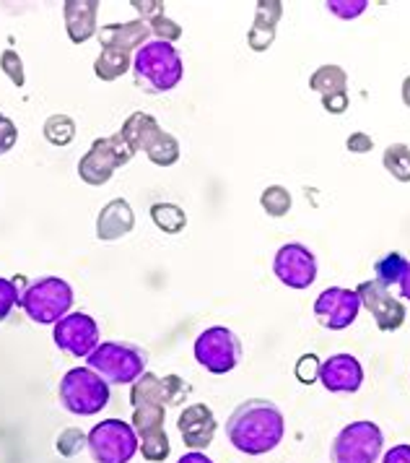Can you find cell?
Returning a JSON list of instances; mask_svg holds the SVG:
<instances>
[{
    "label": "cell",
    "instance_id": "obj_1",
    "mask_svg": "<svg viewBox=\"0 0 410 463\" xmlns=\"http://www.w3.org/2000/svg\"><path fill=\"white\" fill-rule=\"evenodd\" d=\"M284 411L267 399L242 401L226 421V438L245 456H266L275 450L284 440Z\"/></svg>",
    "mask_w": 410,
    "mask_h": 463
},
{
    "label": "cell",
    "instance_id": "obj_9",
    "mask_svg": "<svg viewBox=\"0 0 410 463\" xmlns=\"http://www.w3.org/2000/svg\"><path fill=\"white\" fill-rule=\"evenodd\" d=\"M195 359L208 373L226 375L242 362V341L226 326L205 328L203 334L195 338Z\"/></svg>",
    "mask_w": 410,
    "mask_h": 463
},
{
    "label": "cell",
    "instance_id": "obj_24",
    "mask_svg": "<svg viewBox=\"0 0 410 463\" xmlns=\"http://www.w3.org/2000/svg\"><path fill=\"white\" fill-rule=\"evenodd\" d=\"M408 269V260L400 253H387L385 258H379L374 263V274H377V281L382 287H392V284H400V279Z\"/></svg>",
    "mask_w": 410,
    "mask_h": 463
},
{
    "label": "cell",
    "instance_id": "obj_10",
    "mask_svg": "<svg viewBox=\"0 0 410 463\" xmlns=\"http://www.w3.org/2000/svg\"><path fill=\"white\" fill-rule=\"evenodd\" d=\"M133 154L135 151L127 146V141L120 133L109 136V138H99V141L91 144L89 154L81 159L79 175L89 185H104L115 175V169L123 167L133 159Z\"/></svg>",
    "mask_w": 410,
    "mask_h": 463
},
{
    "label": "cell",
    "instance_id": "obj_8",
    "mask_svg": "<svg viewBox=\"0 0 410 463\" xmlns=\"http://www.w3.org/2000/svg\"><path fill=\"white\" fill-rule=\"evenodd\" d=\"M89 453L94 463H130L141 440L133 424L123 420H104L89 432Z\"/></svg>",
    "mask_w": 410,
    "mask_h": 463
},
{
    "label": "cell",
    "instance_id": "obj_40",
    "mask_svg": "<svg viewBox=\"0 0 410 463\" xmlns=\"http://www.w3.org/2000/svg\"><path fill=\"white\" fill-rule=\"evenodd\" d=\"M177 463H213L205 453H200V450H192V453H185L182 458Z\"/></svg>",
    "mask_w": 410,
    "mask_h": 463
},
{
    "label": "cell",
    "instance_id": "obj_5",
    "mask_svg": "<svg viewBox=\"0 0 410 463\" xmlns=\"http://www.w3.org/2000/svg\"><path fill=\"white\" fill-rule=\"evenodd\" d=\"M19 305L29 320L50 326L65 317L73 307V289L70 284L61 276H44L40 281H32L23 292H21Z\"/></svg>",
    "mask_w": 410,
    "mask_h": 463
},
{
    "label": "cell",
    "instance_id": "obj_41",
    "mask_svg": "<svg viewBox=\"0 0 410 463\" xmlns=\"http://www.w3.org/2000/svg\"><path fill=\"white\" fill-rule=\"evenodd\" d=\"M400 297H405L410 302V260H408V269H405V274L400 279Z\"/></svg>",
    "mask_w": 410,
    "mask_h": 463
},
{
    "label": "cell",
    "instance_id": "obj_17",
    "mask_svg": "<svg viewBox=\"0 0 410 463\" xmlns=\"http://www.w3.org/2000/svg\"><path fill=\"white\" fill-rule=\"evenodd\" d=\"M151 34V26L148 22H130V24H109L102 26L99 32V40H102L104 50H120V52H138Z\"/></svg>",
    "mask_w": 410,
    "mask_h": 463
},
{
    "label": "cell",
    "instance_id": "obj_30",
    "mask_svg": "<svg viewBox=\"0 0 410 463\" xmlns=\"http://www.w3.org/2000/svg\"><path fill=\"white\" fill-rule=\"evenodd\" d=\"M86 445H89V435H83L81 430L70 427V430H62L61 438H58V453H61V456H68V458H73V456H79V453H81Z\"/></svg>",
    "mask_w": 410,
    "mask_h": 463
},
{
    "label": "cell",
    "instance_id": "obj_27",
    "mask_svg": "<svg viewBox=\"0 0 410 463\" xmlns=\"http://www.w3.org/2000/svg\"><path fill=\"white\" fill-rule=\"evenodd\" d=\"M44 138L55 146H68L76 138V123L68 115H52L44 123Z\"/></svg>",
    "mask_w": 410,
    "mask_h": 463
},
{
    "label": "cell",
    "instance_id": "obj_36",
    "mask_svg": "<svg viewBox=\"0 0 410 463\" xmlns=\"http://www.w3.org/2000/svg\"><path fill=\"white\" fill-rule=\"evenodd\" d=\"M16 141H19V130L14 126V120L0 115V156L16 146Z\"/></svg>",
    "mask_w": 410,
    "mask_h": 463
},
{
    "label": "cell",
    "instance_id": "obj_13",
    "mask_svg": "<svg viewBox=\"0 0 410 463\" xmlns=\"http://www.w3.org/2000/svg\"><path fill=\"white\" fill-rule=\"evenodd\" d=\"M359 313H361V299L356 295V289L328 287L314 299V316L330 331H343V328L353 326Z\"/></svg>",
    "mask_w": 410,
    "mask_h": 463
},
{
    "label": "cell",
    "instance_id": "obj_38",
    "mask_svg": "<svg viewBox=\"0 0 410 463\" xmlns=\"http://www.w3.org/2000/svg\"><path fill=\"white\" fill-rule=\"evenodd\" d=\"M382 463H410V445L408 442H403V445H395L392 450L385 453V458Z\"/></svg>",
    "mask_w": 410,
    "mask_h": 463
},
{
    "label": "cell",
    "instance_id": "obj_4",
    "mask_svg": "<svg viewBox=\"0 0 410 463\" xmlns=\"http://www.w3.org/2000/svg\"><path fill=\"white\" fill-rule=\"evenodd\" d=\"M86 359L107 385H133L145 373L148 354L135 344L104 341Z\"/></svg>",
    "mask_w": 410,
    "mask_h": 463
},
{
    "label": "cell",
    "instance_id": "obj_15",
    "mask_svg": "<svg viewBox=\"0 0 410 463\" xmlns=\"http://www.w3.org/2000/svg\"><path fill=\"white\" fill-rule=\"evenodd\" d=\"M320 383L330 393H356L364 385V367L353 354H332L320 367Z\"/></svg>",
    "mask_w": 410,
    "mask_h": 463
},
{
    "label": "cell",
    "instance_id": "obj_29",
    "mask_svg": "<svg viewBox=\"0 0 410 463\" xmlns=\"http://www.w3.org/2000/svg\"><path fill=\"white\" fill-rule=\"evenodd\" d=\"M23 279H3L0 276V323L5 320V317L11 316V310L19 305L21 299V289L19 284Z\"/></svg>",
    "mask_w": 410,
    "mask_h": 463
},
{
    "label": "cell",
    "instance_id": "obj_34",
    "mask_svg": "<svg viewBox=\"0 0 410 463\" xmlns=\"http://www.w3.org/2000/svg\"><path fill=\"white\" fill-rule=\"evenodd\" d=\"M0 68L5 71V76L11 79V84L14 86H23V63H21L19 52L16 50H5L3 55H0Z\"/></svg>",
    "mask_w": 410,
    "mask_h": 463
},
{
    "label": "cell",
    "instance_id": "obj_12",
    "mask_svg": "<svg viewBox=\"0 0 410 463\" xmlns=\"http://www.w3.org/2000/svg\"><path fill=\"white\" fill-rule=\"evenodd\" d=\"M273 271L288 289H309L317 281V258L302 242H288L275 253Z\"/></svg>",
    "mask_w": 410,
    "mask_h": 463
},
{
    "label": "cell",
    "instance_id": "obj_3",
    "mask_svg": "<svg viewBox=\"0 0 410 463\" xmlns=\"http://www.w3.org/2000/svg\"><path fill=\"white\" fill-rule=\"evenodd\" d=\"M133 76L135 84L145 94H164L182 81L185 63L177 47L169 43H145L133 58Z\"/></svg>",
    "mask_w": 410,
    "mask_h": 463
},
{
    "label": "cell",
    "instance_id": "obj_23",
    "mask_svg": "<svg viewBox=\"0 0 410 463\" xmlns=\"http://www.w3.org/2000/svg\"><path fill=\"white\" fill-rule=\"evenodd\" d=\"M130 68H133V63H130V55L127 52H120V50H102V55L94 63V73L102 81H115V79H120L125 71H130Z\"/></svg>",
    "mask_w": 410,
    "mask_h": 463
},
{
    "label": "cell",
    "instance_id": "obj_39",
    "mask_svg": "<svg viewBox=\"0 0 410 463\" xmlns=\"http://www.w3.org/2000/svg\"><path fill=\"white\" fill-rule=\"evenodd\" d=\"M322 105H325V109L332 112V115H340V112H346V109H349V94L328 97V99H322Z\"/></svg>",
    "mask_w": 410,
    "mask_h": 463
},
{
    "label": "cell",
    "instance_id": "obj_6",
    "mask_svg": "<svg viewBox=\"0 0 410 463\" xmlns=\"http://www.w3.org/2000/svg\"><path fill=\"white\" fill-rule=\"evenodd\" d=\"M62 409L76 417H94L109 403V385L91 367H73L58 388Z\"/></svg>",
    "mask_w": 410,
    "mask_h": 463
},
{
    "label": "cell",
    "instance_id": "obj_21",
    "mask_svg": "<svg viewBox=\"0 0 410 463\" xmlns=\"http://www.w3.org/2000/svg\"><path fill=\"white\" fill-rule=\"evenodd\" d=\"M281 3L278 0H263L257 3V16H255V26L249 29V47L255 52H263L267 50L273 40H275V24L281 19Z\"/></svg>",
    "mask_w": 410,
    "mask_h": 463
},
{
    "label": "cell",
    "instance_id": "obj_19",
    "mask_svg": "<svg viewBox=\"0 0 410 463\" xmlns=\"http://www.w3.org/2000/svg\"><path fill=\"white\" fill-rule=\"evenodd\" d=\"M97 11L99 3L97 0H68L65 3V24H68V37L76 44L86 43L97 34Z\"/></svg>",
    "mask_w": 410,
    "mask_h": 463
},
{
    "label": "cell",
    "instance_id": "obj_20",
    "mask_svg": "<svg viewBox=\"0 0 410 463\" xmlns=\"http://www.w3.org/2000/svg\"><path fill=\"white\" fill-rule=\"evenodd\" d=\"M141 148L145 151V156L154 165H159V167H169V165H174L180 159V144H177V138L164 133L156 120L145 128L144 138H141Z\"/></svg>",
    "mask_w": 410,
    "mask_h": 463
},
{
    "label": "cell",
    "instance_id": "obj_42",
    "mask_svg": "<svg viewBox=\"0 0 410 463\" xmlns=\"http://www.w3.org/2000/svg\"><path fill=\"white\" fill-rule=\"evenodd\" d=\"M403 102L410 107V76L403 81Z\"/></svg>",
    "mask_w": 410,
    "mask_h": 463
},
{
    "label": "cell",
    "instance_id": "obj_33",
    "mask_svg": "<svg viewBox=\"0 0 410 463\" xmlns=\"http://www.w3.org/2000/svg\"><path fill=\"white\" fill-rule=\"evenodd\" d=\"M320 367H322V362L317 354H302L299 362H296V378L299 383H304V385H312V383H317L320 380Z\"/></svg>",
    "mask_w": 410,
    "mask_h": 463
},
{
    "label": "cell",
    "instance_id": "obj_22",
    "mask_svg": "<svg viewBox=\"0 0 410 463\" xmlns=\"http://www.w3.org/2000/svg\"><path fill=\"white\" fill-rule=\"evenodd\" d=\"M346 84H349V76L340 65H322L314 71V76L309 79V86L314 91L322 94V99L328 97H338V94H346Z\"/></svg>",
    "mask_w": 410,
    "mask_h": 463
},
{
    "label": "cell",
    "instance_id": "obj_35",
    "mask_svg": "<svg viewBox=\"0 0 410 463\" xmlns=\"http://www.w3.org/2000/svg\"><path fill=\"white\" fill-rule=\"evenodd\" d=\"M162 383H164V396L169 406H177V403H182V401L187 399L190 388H187L185 380L182 378H177V375H166Z\"/></svg>",
    "mask_w": 410,
    "mask_h": 463
},
{
    "label": "cell",
    "instance_id": "obj_25",
    "mask_svg": "<svg viewBox=\"0 0 410 463\" xmlns=\"http://www.w3.org/2000/svg\"><path fill=\"white\" fill-rule=\"evenodd\" d=\"M151 216H154V224L166 234H177V232L185 230L187 224L185 211L174 206V203H156L151 209Z\"/></svg>",
    "mask_w": 410,
    "mask_h": 463
},
{
    "label": "cell",
    "instance_id": "obj_31",
    "mask_svg": "<svg viewBox=\"0 0 410 463\" xmlns=\"http://www.w3.org/2000/svg\"><path fill=\"white\" fill-rule=\"evenodd\" d=\"M148 26H151V32L159 37V43L172 44L174 40H180V37H182V29L172 22V19H166L164 14H156L154 19H148Z\"/></svg>",
    "mask_w": 410,
    "mask_h": 463
},
{
    "label": "cell",
    "instance_id": "obj_7",
    "mask_svg": "<svg viewBox=\"0 0 410 463\" xmlns=\"http://www.w3.org/2000/svg\"><path fill=\"white\" fill-rule=\"evenodd\" d=\"M385 448L382 430L369 420L350 421L338 432L330 448L332 463H377Z\"/></svg>",
    "mask_w": 410,
    "mask_h": 463
},
{
    "label": "cell",
    "instance_id": "obj_26",
    "mask_svg": "<svg viewBox=\"0 0 410 463\" xmlns=\"http://www.w3.org/2000/svg\"><path fill=\"white\" fill-rule=\"evenodd\" d=\"M382 162H385V167H387V172H390L395 180L410 183V146H405V144H392L385 151Z\"/></svg>",
    "mask_w": 410,
    "mask_h": 463
},
{
    "label": "cell",
    "instance_id": "obj_16",
    "mask_svg": "<svg viewBox=\"0 0 410 463\" xmlns=\"http://www.w3.org/2000/svg\"><path fill=\"white\" fill-rule=\"evenodd\" d=\"M177 427H180V435H182L185 445H190L192 450H203L216 438L219 421H216V414L210 411V406L190 403L182 409Z\"/></svg>",
    "mask_w": 410,
    "mask_h": 463
},
{
    "label": "cell",
    "instance_id": "obj_37",
    "mask_svg": "<svg viewBox=\"0 0 410 463\" xmlns=\"http://www.w3.org/2000/svg\"><path fill=\"white\" fill-rule=\"evenodd\" d=\"M346 146H349L353 154H367V151H371V146H374V141H371V136H367V133H353L349 141H346Z\"/></svg>",
    "mask_w": 410,
    "mask_h": 463
},
{
    "label": "cell",
    "instance_id": "obj_2",
    "mask_svg": "<svg viewBox=\"0 0 410 463\" xmlns=\"http://www.w3.org/2000/svg\"><path fill=\"white\" fill-rule=\"evenodd\" d=\"M130 401H133V430L141 440L144 458L151 463L166 461L172 448L164 432L166 396L162 378H156L154 373H144L133 383Z\"/></svg>",
    "mask_w": 410,
    "mask_h": 463
},
{
    "label": "cell",
    "instance_id": "obj_11",
    "mask_svg": "<svg viewBox=\"0 0 410 463\" xmlns=\"http://www.w3.org/2000/svg\"><path fill=\"white\" fill-rule=\"evenodd\" d=\"M55 346L70 357H89L99 346V326L86 313H68L55 323Z\"/></svg>",
    "mask_w": 410,
    "mask_h": 463
},
{
    "label": "cell",
    "instance_id": "obj_14",
    "mask_svg": "<svg viewBox=\"0 0 410 463\" xmlns=\"http://www.w3.org/2000/svg\"><path fill=\"white\" fill-rule=\"evenodd\" d=\"M356 295L361 299V305L367 307L377 323L379 331H397L405 323V307L397 297L387 292V287H382L377 279L359 284Z\"/></svg>",
    "mask_w": 410,
    "mask_h": 463
},
{
    "label": "cell",
    "instance_id": "obj_32",
    "mask_svg": "<svg viewBox=\"0 0 410 463\" xmlns=\"http://www.w3.org/2000/svg\"><path fill=\"white\" fill-rule=\"evenodd\" d=\"M325 5H328L330 14H335L340 19H356L367 11L369 0H328Z\"/></svg>",
    "mask_w": 410,
    "mask_h": 463
},
{
    "label": "cell",
    "instance_id": "obj_18",
    "mask_svg": "<svg viewBox=\"0 0 410 463\" xmlns=\"http://www.w3.org/2000/svg\"><path fill=\"white\" fill-rule=\"evenodd\" d=\"M135 227V216L130 203L117 198V201H109L99 216H97V237L104 242H112V240H120L125 234H130Z\"/></svg>",
    "mask_w": 410,
    "mask_h": 463
},
{
    "label": "cell",
    "instance_id": "obj_28",
    "mask_svg": "<svg viewBox=\"0 0 410 463\" xmlns=\"http://www.w3.org/2000/svg\"><path fill=\"white\" fill-rule=\"evenodd\" d=\"M260 206L266 209L267 216H275V219L286 216L288 209H291V193L281 185H270L260 195Z\"/></svg>",
    "mask_w": 410,
    "mask_h": 463
}]
</instances>
